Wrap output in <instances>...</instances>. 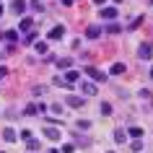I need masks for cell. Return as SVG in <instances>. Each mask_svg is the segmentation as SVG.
Returning a JSON list of instances; mask_svg holds the SVG:
<instances>
[{
	"instance_id": "cell-1",
	"label": "cell",
	"mask_w": 153,
	"mask_h": 153,
	"mask_svg": "<svg viewBox=\"0 0 153 153\" xmlns=\"http://www.w3.org/2000/svg\"><path fill=\"white\" fill-rule=\"evenodd\" d=\"M137 57H140V60H151V57H153V44H151V42H143V44H140Z\"/></svg>"
},
{
	"instance_id": "cell-2",
	"label": "cell",
	"mask_w": 153,
	"mask_h": 153,
	"mask_svg": "<svg viewBox=\"0 0 153 153\" xmlns=\"http://www.w3.org/2000/svg\"><path fill=\"white\" fill-rule=\"evenodd\" d=\"M86 75H88V78H94L96 83H104V81H106V73L96 70V68H86Z\"/></svg>"
},
{
	"instance_id": "cell-3",
	"label": "cell",
	"mask_w": 153,
	"mask_h": 153,
	"mask_svg": "<svg viewBox=\"0 0 153 153\" xmlns=\"http://www.w3.org/2000/svg\"><path fill=\"white\" fill-rule=\"evenodd\" d=\"M83 101H86V99H83V96H75V94L65 96V104H68V106H73V109H81V106H83Z\"/></svg>"
},
{
	"instance_id": "cell-4",
	"label": "cell",
	"mask_w": 153,
	"mask_h": 153,
	"mask_svg": "<svg viewBox=\"0 0 153 153\" xmlns=\"http://www.w3.org/2000/svg\"><path fill=\"white\" fill-rule=\"evenodd\" d=\"M99 16L104 18V21H114V18H117V8H112V5H109V8H101Z\"/></svg>"
},
{
	"instance_id": "cell-5",
	"label": "cell",
	"mask_w": 153,
	"mask_h": 153,
	"mask_svg": "<svg viewBox=\"0 0 153 153\" xmlns=\"http://www.w3.org/2000/svg\"><path fill=\"white\" fill-rule=\"evenodd\" d=\"M44 137L55 143V140H60V137H62V135H60V130H55V127H47V130H44Z\"/></svg>"
},
{
	"instance_id": "cell-6",
	"label": "cell",
	"mask_w": 153,
	"mask_h": 153,
	"mask_svg": "<svg viewBox=\"0 0 153 153\" xmlns=\"http://www.w3.org/2000/svg\"><path fill=\"white\" fill-rule=\"evenodd\" d=\"M10 10H13V13H24L26 10V0H13V3H10Z\"/></svg>"
},
{
	"instance_id": "cell-7",
	"label": "cell",
	"mask_w": 153,
	"mask_h": 153,
	"mask_svg": "<svg viewBox=\"0 0 153 153\" xmlns=\"http://www.w3.org/2000/svg\"><path fill=\"white\" fill-rule=\"evenodd\" d=\"M62 34H65V26H55L47 36H49V39H62Z\"/></svg>"
},
{
	"instance_id": "cell-8",
	"label": "cell",
	"mask_w": 153,
	"mask_h": 153,
	"mask_svg": "<svg viewBox=\"0 0 153 153\" xmlns=\"http://www.w3.org/2000/svg\"><path fill=\"white\" fill-rule=\"evenodd\" d=\"M81 91L86 94V96H94V94H96V86H94V83H86V81H83V83H81Z\"/></svg>"
},
{
	"instance_id": "cell-9",
	"label": "cell",
	"mask_w": 153,
	"mask_h": 153,
	"mask_svg": "<svg viewBox=\"0 0 153 153\" xmlns=\"http://www.w3.org/2000/svg\"><path fill=\"white\" fill-rule=\"evenodd\" d=\"M109 73H112V75H125V73H127V68H125L122 62H114V65H112V70H109Z\"/></svg>"
},
{
	"instance_id": "cell-10",
	"label": "cell",
	"mask_w": 153,
	"mask_h": 153,
	"mask_svg": "<svg viewBox=\"0 0 153 153\" xmlns=\"http://www.w3.org/2000/svg\"><path fill=\"white\" fill-rule=\"evenodd\" d=\"M99 34H101L99 26H88V29H86V36H88V39H99Z\"/></svg>"
},
{
	"instance_id": "cell-11",
	"label": "cell",
	"mask_w": 153,
	"mask_h": 153,
	"mask_svg": "<svg viewBox=\"0 0 153 153\" xmlns=\"http://www.w3.org/2000/svg\"><path fill=\"white\" fill-rule=\"evenodd\" d=\"M31 26H34V21H31V18H21V24H18V31H29Z\"/></svg>"
},
{
	"instance_id": "cell-12",
	"label": "cell",
	"mask_w": 153,
	"mask_h": 153,
	"mask_svg": "<svg viewBox=\"0 0 153 153\" xmlns=\"http://www.w3.org/2000/svg\"><path fill=\"white\" fill-rule=\"evenodd\" d=\"M3 137H5V140H8V143H16V132H13V130H10V127H5V130H3Z\"/></svg>"
},
{
	"instance_id": "cell-13",
	"label": "cell",
	"mask_w": 153,
	"mask_h": 153,
	"mask_svg": "<svg viewBox=\"0 0 153 153\" xmlns=\"http://www.w3.org/2000/svg\"><path fill=\"white\" fill-rule=\"evenodd\" d=\"M127 135L132 137V140H140V137H143V130H140V127H130V130H127Z\"/></svg>"
},
{
	"instance_id": "cell-14",
	"label": "cell",
	"mask_w": 153,
	"mask_h": 153,
	"mask_svg": "<svg viewBox=\"0 0 153 153\" xmlns=\"http://www.w3.org/2000/svg\"><path fill=\"white\" fill-rule=\"evenodd\" d=\"M36 112H39V104H29V106L24 109V114H26V117H34Z\"/></svg>"
},
{
	"instance_id": "cell-15",
	"label": "cell",
	"mask_w": 153,
	"mask_h": 153,
	"mask_svg": "<svg viewBox=\"0 0 153 153\" xmlns=\"http://www.w3.org/2000/svg\"><path fill=\"white\" fill-rule=\"evenodd\" d=\"M75 81H78V73H75V70H68V73H65V83H75Z\"/></svg>"
},
{
	"instance_id": "cell-16",
	"label": "cell",
	"mask_w": 153,
	"mask_h": 153,
	"mask_svg": "<svg viewBox=\"0 0 153 153\" xmlns=\"http://www.w3.org/2000/svg\"><path fill=\"white\" fill-rule=\"evenodd\" d=\"M36 52H39V55H47V52H49L47 42H36Z\"/></svg>"
},
{
	"instance_id": "cell-17",
	"label": "cell",
	"mask_w": 153,
	"mask_h": 153,
	"mask_svg": "<svg viewBox=\"0 0 153 153\" xmlns=\"http://www.w3.org/2000/svg\"><path fill=\"white\" fill-rule=\"evenodd\" d=\"M57 65L65 70V68H70V65H73V60H70V57H60V60H57Z\"/></svg>"
},
{
	"instance_id": "cell-18",
	"label": "cell",
	"mask_w": 153,
	"mask_h": 153,
	"mask_svg": "<svg viewBox=\"0 0 153 153\" xmlns=\"http://www.w3.org/2000/svg\"><path fill=\"white\" fill-rule=\"evenodd\" d=\"M0 36H5V39H8V42H10V44H13V42H16V39H18V34H16V31H5V34L0 31Z\"/></svg>"
},
{
	"instance_id": "cell-19",
	"label": "cell",
	"mask_w": 153,
	"mask_h": 153,
	"mask_svg": "<svg viewBox=\"0 0 153 153\" xmlns=\"http://www.w3.org/2000/svg\"><path fill=\"white\" fill-rule=\"evenodd\" d=\"M34 42H36V31H29L24 36V44H34Z\"/></svg>"
},
{
	"instance_id": "cell-20",
	"label": "cell",
	"mask_w": 153,
	"mask_h": 153,
	"mask_svg": "<svg viewBox=\"0 0 153 153\" xmlns=\"http://www.w3.org/2000/svg\"><path fill=\"white\" fill-rule=\"evenodd\" d=\"M125 135H127L125 130H114V140H117V143H125Z\"/></svg>"
},
{
	"instance_id": "cell-21",
	"label": "cell",
	"mask_w": 153,
	"mask_h": 153,
	"mask_svg": "<svg viewBox=\"0 0 153 153\" xmlns=\"http://www.w3.org/2000/svg\"><path fill=\"white\" fill-rule=\"evenodd\" d=\"M120 31H122V29L117 24H106V34H120Z\"/></svg>"
},
{
	"instance_id": "cell-22",
	"label": "cell",
	"mask_w": 153,
	"mask_h": 153,
	"mask_svg": "<svg viewBox=\"0 0 153 153\" xmlns=\"http://www.w3.org/2000/svg\"><path fill=\"white\" fill-rule=\"evenodd\" d=\"M26 145H29V151H36V148H39V140H34V137H31V140H26Z\"/></svg>"
},
{
	"instance_id": "cell-23",
	"label": "cell",
	"mask_w": 153,
	"mask_h": 153,
	"mask_svg": "<svg viewBox=\"0 0 153 153\" xmlns=\"http://www.w3.org/2000/svg\"><path fill=\"white\" fill-rule=\"evenodd\" d=\"M140 24H143V16H137L135 21H132V24L127 26V31H132V29H137V26H140Z\"/></svg>"
},
{
	"instance_id": "cell-24",
	"label": "cell",
	"mask_w": 153,
	"mask_h": 153,
	"mask_svg": "<svg viewBox=\"0 0 153 153\" xmlns=\"http://www.w3.org/2000/svg\"><path fill=\"white\" fill-rule=\"evenodd\" d=\"M101 114L109 117V114H112V104H106V101H104V104H101Z\"/></svg>"
},
{
	"instance_id": "cell-25",
	"label": "cell",
	"mask_w": 153,
	"mask_h": 153,
	"mask_svg": "<svg viewBox=\"0 0 153 153\" xmlns=\"http://www.w3.org/2000/svg\"><path fill=\"white\" fill-rule=\"evenodd\" d=\"M31 8L34 10H44V3H42V0H31Z\"/></svg>"
},
{
	"instance_id": "cell-26",
	"label": "cell",
	"mask_w": 153,
	"mask_h": 153,
	"mask_svg": "<svg viewBox=\"0 0 153 153\" xmlns=\"http://www.w3.org/2000/svg\"><path fill=\"white\" fill-rule=\"evenodd\" d=\"M73 151H75V145H73V143H65L62 145V153H73Z\"/></svg>"
},
{
	"instance_id": "cell-27",
	"label": "cell",
	"mask_w": 153,
	"mask_h": 153,
	"mask_svg": "<svg viewBox=\"0 0 153 153\" xmlns=\"http://www.w3.org/2000/svg\"><path fill=\"white\" fill-rule=\"evenodd\" d=\"M78 127H81V130H88V127H91V122H86V120H78Z\"/></svg>"
},
{
	"instance_id": "cell-28",
	"label": "cell",
	"mask_w": 153,
	"mask_h": 153,
	"mask_svg": "<svg viewBox=\"0 0 153 153\" xmlns=\"http://www.w3.org/2000/svg\"><path fill=\"white\" fill-rule=\"evenodd\" d=\"M132 151H143V143L140 140H132Z\"/></svg>"
},
{
	"instance_id": "cell-29",
	"label": "cell",
	"mask_w": 153,
	"mask_h": 153,
	"mask_svg": "<svg viewBox=\"0 0 153 153\" xmlns=\"http://www.w3.org/2000/svg\"><path fill=\"white\" fill-rule=\"evenodd\" d=\"M31 135H34L31 130H24V132H21V137H24V140H31Z\"/></svg>"
},
{
	"instance_id": "cell-30",
	"label": "cell",
	"mask_w": 153,
	"mask_h": 153,
	"mask_svg": "<svg viewBox=\"0 0 153 153\" xmlns=\"http://www.w3.org/2000/svg\"><path fill=\"white\" fill-rule=\"evenodd\" d=\"M5 75H8V68H5V65H0V81H3Z\"/></svg>"
},
{
	"instance_id": "cell-31",
	"label": "cell",
	"mask_w": 153,
	"mask_h": 153,
	"mask_svg": "<svg viewBox=\"0 0 153 153\" xmlns=\"http://www.w3.org/2000/svg\"><path fill=\"white\" fill-rule=\"evenodd\" d=\"M94 3H96V5H104V3H106V0H94Z\"/></svg>"
},
{
	"instance_id": "cell-32",
	"label": "cell",
	"mask_w": 153,
	"mask_h": 153,
	"mask_svg": "<svg viewBox=\"0 0 153 153\" xmlns=\"http://www.w3.org/2000/svg\"><path fill=\"white\" fill-rule=\"evenodd\" d=\"M62 5H73V0H62Z\"/></svg>"
},
{
	"instance_id": "cell-33",
	"label": "cell",
	"mask_w": 153,
	"mask_h": 153,
	"mask_svg": "<svg viewBox=\"0 0 153 153\" xmlns=\"http://www.w3.org/2000/svg\"><path fill=\"white\" fill-rule=\"evenodd\" d=\"M47 153H60V151H55V148H52V151H47Z\"/></svg>"
},
{
	"instance_id": "cell-34",
	"label": "cell",
	"mask_w": 153,
	"mask_h": 153,
	"mask_svg": "<svg viewBox=\"0 0 153 153\" xmlns=\"http://www.w3.org/2000/svg\"><path fill=\"white\" fill-rule=\"evenodd\" d=\"M0 16H3V5H0Z\"/></svg>"
},
{
	"instance_id": "cell-35",
	"label": "cell",
	"mask_w": 153,
	"mask_h": 153,
	"mask_svg": "<svg viewBox=\"0 0 153 153\" xmlns=\"http://www.w3.org/2000/svg\"><path fill=\"white\" fill-rule=\"evenodd\" d=\"M151 78H153V68H151Z\"/></svg>"
},
{
	"instance_id": "cell-36",
	"label": "cell",
	"mask_w": 153,
	"mask_h": 153,
	"mask_svg": "<svg viewBox=\"0 0 153 153\" xmlns=\"http://www.w3.org/2000/svg\"><path fill=\"white\" fill-rule=\"evenodd\" d=\"M0 153H3V151H0Z\"/></svg>"
},
{
	"instance_id": "cell-37",
	"label": "cell",
	"mask_w": 153,
	"mask_h": 153,
	"mask_svg": "<svg viewBox=\"0 0 153 153\" xmlns=\"http://www.w3.org/2000/svg\"><path fill=\"white\" fill-rule=\"evenodd\" d=\"M109 153H112V151H109Z\"/></svg>"
}]
</instances>
